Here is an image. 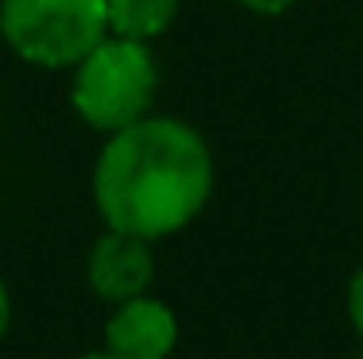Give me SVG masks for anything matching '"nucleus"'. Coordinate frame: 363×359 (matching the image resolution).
Masks as SVG:
<instances>
[{"label": "nucleus", "mask_w": 363, "mask_h": 359, "mask_svg": "<svg viewBox=\"0 0 363 359\" xmlns=\"http://www.w3.org/2000/svg\"><path fill=\"white\" fill-rule=\"evenodd\" d=\"M213 193L209 143L174 116H143L108 135L93 170V201L116 232L174 236Z\"/></svg>", "instance_id": "1"}, {"label": "nucleus", "mask_w": 363, "mask_h": 359, "mask_svg": "<svg viewBox=\"0 0 363 359\" xmlns=\"http://www.w3.org/2000/svg\"><path fill=\"white\" fill-rule=\"evenodd\" d=\"M159 89L155 58L143 42H128L108 35L105 42L89 50L74 66V113L93 127V132H120L135 120L151 116V101Z\"/></svg>", "instance_id": "2"}, {"label": "nucleus", "mask_w": 363, "mask_h": 359, "mask_svg": "<svg viewBox=\"0 0 363 359\" xmlns=\"http://www.w3.org/2000/svg\"><path fill=\"white\" fill-rule=\"evenodd\" d=\"M0 35L31 66H77L108 39L105 0H0Z\"/></svg>", "instance_id": "3"}, {"label": "nucleus", "mask_w": 363, "mask_h": 359, "mask_svg": "<svg viewBox=\"0 0 363 359\" xmlns=\"http://www.w3.org/2000/svg\"><path fill=\"white\" fill-rule=\"evenodd\" d=\"M85 278H89L93 294L105 297L112 305H124L132 297H143L155 282V251L151 239L116 232L108 228L105 236L93 244L89 263H85Z\"/></svg>", "instance_id": "4"}, {"label": "nucleus", "mask_w": 363, "mask_h": 359, "mask_svg": "<svg viewBox=\"0 0 363 359\" xmlns=\"http://www.w3.org/2000/svg\"><path fill=\"white\" fill-rule=\"evenodd\" d=\"M178 344V317L159 297H132L116 305L105 324V352L112 359H170Z\"/></svg>", "instance_id": "5"}, {"label": "nucleus", "mask_w": 363, "mask_h": 359, "mask_svg": "<svg viewBox=\"0 0 363 359\" xmlns=\"http://www.w3.org/2000/svg\"><path fill=\"white\" fill-rule=\"evenodd\" d=\"M108 4V35L128 42H155L178 20L182 0H105Z\"/></svg>", "instance_id": "6"}, {"label": "nucleus", "mask_w": 363, "mask_h": 359, "mask_svg": "<svg viewBox=\"0 0 363 359\" xmlns=\"http://www.w3.org/2000/svg\"><path fill=\"white\" fill-rule=\"evenodd\" d=\"M348 321H352V329H356L359 340H363V263H359V270L348 282Z\"/></svg>", "instance_id": "7"}, {"label": "nucleus", "mask_w": 363, "mask_h": 359, "mask_svg": "<svg viewBox=\"0 0 363 359\" xmlns=\"http://www.w3.org/2000/svg\"><path fill=\"white\" fill-rule=\"evenodd\" d=\"M236 4H244L247 12H259V16H279L286 8H294L298 0H236Z\"/></svg>", "instance_id": "8"}, {"label": "nucleus", "mask_w": 363, "mask_h": 359, "mask_svg": "<svg viewBox=\"0 0 363 359\" xmlns=\"http://www.w3.org/2000/svg\"><path fill=\"white\" fill-rule=\"evenodd\" d=\"M8 324H12V297H8V286H4V278H0V340H4Z\"/></svg>", "instance_id": "9"}, {"label": "nucleus", "mask_w": 363, "mask_h": 359, "mask_svg": "<svg viewBox=\"0 0 363 359\" xmlns=\"http://www.w3.org/2000/svg\"><path fill=\"white\" fill-rule=\"evenodd\" d=\"M74 359H112L108 352H85V355H74Z\"/></svg>", "instance_id": "10"}]
</instances>
